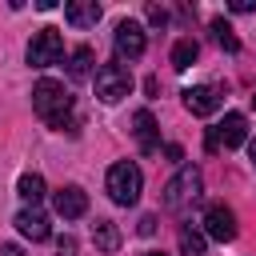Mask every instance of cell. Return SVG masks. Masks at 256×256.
<instances>
[{
	"instance_id": "obj_5",
	"label": "cell",
	"mask_w": 256,
	"mask_h": 256,
	"mask_svg": "<svg viewBox=\"0 0 256 256\" xmlns=\"http://www.w3.org/2000/svg\"><path fill=\"white\" fill-rule=\"evenodd\" d=\"M128 92H132V72H128L120 60L96 68V96H100L104 104H120Z\"/></svg>"
},
{
	"instance_id": "obj_27",
	"label": "cell",
	"mask_w": 256,
	"mask_h": 256,
	"mask_svg": "<svg viewBox=\"0 0 256 256\" xmlns=\"http://www.w3.org/2000/svg\"><path fill=\"white\" fill-rule=\"evenodd\" d=\"M144 256H164V252H144Z\"/></svg>"
},
{
	"instance_id": "obj_21",
	"label": "cell",
	"mask_w": 256,
	"mask_h": 256,
	"mask_svg": "<svg viewBox=\"0 0 256 256\" xmlns=\"http://www.w3.org/2000/svg\"><path fill=\"white\" fill-rule=\"evenodd\" d=\"M148 20L164 28V24H168V12H164V8H156V4H148Z\"/></svg>"
},
{
	"instance_id": "obj_16",
	"label": "cell",
	"mask_w": 256,
	"mask_h": 256,
	"mask_svg": "<svg viewBox=\"0 0 256 256\" xmlns=\"http://www.w3.org/2000/svg\"><path fill=\"white\" fill-rule=\"evenodd\" d=\"M92 60H96L92 48H88V44H76V48L68 52V76H72V80H84V76L92 72Z\"/></svg>"
},
{
	"instance_id": "obj_23",
	"label": "cell",
	"mask_w": 256,
	"mask_h": 256,
	"mask_svg": "<svg viewBox=\"0 0 256 256\" xmlns=\"http://www.w3.org/2000/svg\"><path fill=\"white\" fill-rule=\"evenodd\" d=\"M228 8H232V12H256V0H232Z\"/></svg>"
},
{
	"instance_id": "obj_15",
	"label": "cell",
	"mask_w": 256,
	"mask_h": 256,
	"mask_svg": "<svg viewBox=\"0 0 256 256\" xmlns=\"http://www.w3.org/2000/svg\"><path fill=\"white\" fill-rule=\"evenodd\" d=\"M92 244H96L100 252H116V248H120V228H116L112 220H96V224H92Z\"/></svg>"
},
{
	"instance_id": "obj_11",
	"label": "cell",
	"mask_w": 256,
	"mask_h": 256,
	"mask_svg": "<svg viewBox=\"0 0 256 256\" xmlns=\"http://www.w3.org/2000/svg\"><path fill=\"white\" fill-rule=\"evenodd\" d=\"M12 224H16V232H20V236H28L32 244H36V240H48V236H52V224H48V216H44L40 208H20Z\"/></svg>"
},
{
	"instance_id": "obj_4",
	"label": "cell",
	"mask_w": 256,
	"mask_h": 256,
	"mask_svg": "<svg viewBox=\"0 0 256 256\" xmlns=\"http://www.w3.org/2000/svg\"><path fill=\"white\" fill-rule=\"evenodd\" d=\"M28 64L32 68H52V64H60V56H64V36H60V28H40V32H32V40H28Z\"/></svg>"
},
{
	"instance_id": "obj_2",
	"label": "cell",
	"mask_w": 256,
	"mask_h": 256,
	"mask_svg": "<svg viewBox=\"0 0 256 256\" xmlns=\"http://www.w3.org/2000/svg\"><path fill=\"white\" fill-rule=\"evenodd\" d=\"M104 188H108L112 204L128 208V204H136V200H140V192H144V176H140V168H136L132 160H116V164L108 168Z\"/></svg>"
},
{
	"instance_id": "obj_20",
	"label": "cell",
	"mask_w": 256,
	"mask_h": 256,
	"mask_svg": "<svg viewBox=\"0 0 256 256\" xmlns=\"http://www.w3.org/2000/svg\"><path fill=\"white\" fill-rule=\"evenodd\" d=\"M56 256H76V240H72L68 232H64L60 240H56Z\"/></svg>"
},
{
	"instance_id": "obj_3",
	"label": "cell",
	"mask_w": 256,
	"mask_h": 256,
	"mask_svg": "<svg viewBox=\"0 0 256 256\" xmlns=\"http://www.w3.org/2000/svg\"><path fill=\"white\" fill-rule=\"evenodd\" d=\"M200 192H204V176H200V168H196V164H184V168L164 184V208L184 212L188 204L200 200Z\"/></svg>"
},
{
	"instance_id": "obj_12",
	"label": "cell",
	"mask_w": 256,
	"mask_h": 256,
	"mask_svg": "<svg viewBox=\"0 0 256 256\" xmlns=\"http://www.w3.org/2000/svg\"><path fill=\"white\" fill-rule=\"evenodd\" d=\"M132 136H136L140 152H148V156L160 148V140H156V116H152L148 108H140V112L132 116Z\"/></svg>"
},
{
	"instance_id": "obj_24",
	"label": "cell",
	"mask_w": 256,
	"mask_h": 256,
	"mask_svg": "<svg viewBox=\"0 0 256 256\" xmlns=\"http://www.w3.org/2000/svg\"><path fill=\"white\" fill-rule=\"evenodd\" d=\"M164 156H168V160H180L184 152H180V144H164Z\"/></svg>"
},
{
	"instance_id": "obj_9",
	"label": "cell",
	"mask_w": 256,
	"mask_h": 256,
	"mask_svg": "<svg viewBox=\"0 0 256 256\" xmlns=\"http://www.w3.org/2000/svg\"><path fill=\"white\" fill-rule=\"evenodd\" d=\"M220 104H224V92L212 88V84L184 88V108H188L192 116H212V112H220Z\"/></svg>"
},
{
	"instance_id": "obj_6",
	"label": "cell",
	"mask_w": 256,
	"mask_h": 256,
	"mask_svg": "<svg viewBox=\"0 0 256 256\" xmlns=\"http://www.w3.org/2000/svg\"><path fill=\"white\" fill-rule=\"evenodd\" d=\"M248 140V120H244V112H228L216 128H208V152H220V144L224 148H240Z\"/></svg>"
},
{
	"instance_id": "obj_13",
	"label": "cell",
	"mask_w": 256,
	"mask_h": 256,
	"mask_svg": "<svg viewBox=\"0 0 256 256\" xmlns=\"http://www.w3.org/2000/svg\"><path fill=\"white\" fill-rule=\"evenodd\" d=\"M64 20H68L72 28H96L100 4H96V0H68V4H64Z\"/></svg>"
},
{
	"instance_id": "obj_22",
	"label": "cell",
	"mask_w": 256,
	"mask_h": 256,
	"mask_svg": "<svg viewBox=\"0 0 256 256\" xmlns=\"http://www.w3.org/2000/svg\"><path fill=\"white\" fill-rule=\"evenodd\" d=\"M156 232V216H140V236H152Z\"/></svg>"
},
{
	"instance_id": "obj_17",
	"label": "cell",
	"mask_w": 256,
	"mask_h": 256,
	"mask_svg": "<svg viewBox=\"0 0 256 256\" xmlns=\"http://www.w3.org/2000/svg\"><path fill=\"white\" fill-rule=\"evenodd\" d=\"M196 52H200L196 40H176V44H172V68H176V72L192 68V64H196Z\"/></svg>"
},
{
	"instance_id": "obj_14",
	"label": "cell",
	"mask_w": 256,
	"mask_h": 256,
	"mask_svg": "<svg viewBox=\"0 0 256 256\" xmlns=\"http://www.w3.org/2000/svg\"><path fill=\"white\" fill-rule=\"evenodd\" d=\"M16 196L36 208V204L44 200V176H40V172H24V176L16 180Z\"/></svg>"
},
{
	"instance_id": "obj_7",
	"label": "cell",
	"mask_w": 256,
	"mask_h": 256,
	"mask_svg": "<svg viewBox=\"0 0 256 256\" xmlns=\"http://www.w3.org/2000/svg\"><path fill=\"white\" fill-rule=\"evenodd\" d=\"M112 40H116V56H120V60H140V56H144V48H148L144 28H140L136 20H120Z\"/></svg>"
},
{
	"instance_id": "obj_19",
	"label": "cell",
	"mask_w": 256,
	"mask_h": 256,
	"mask_svg": "<svg viewBox=\"0 0 256 256\" xmlns=\"http://www.w3.org/2000/svg\"><path fill=\"white\" fill-rule=\"evenodd\" d=\"M180 252L184 256H204L208 248H204V236L196 232V228H180Z\"/></svg>"
},
{
	"instance_id": "obj_26",
	"label": "cell",
	"mask_w": 256,
	"mask_h": 256,
	"mask_svg": "<svg viewBox=\"0 0 256 256\" xmlns=\"http://www.w3.org/2000/svg\"><path fill=\"white\" fill-rule=\"evenodd\" d=\"M248 160H252V168H256V136L248 140Z\"/></svg>"
},
{
	"instance_id": "obj_28",
	"label": "cell",
	"mask_w": 256,
	"mask_h": 256,
	"mask_svg": "<svg viewBox=\"0 0 256 256\" xmlns=\"http://www.w3.org/2000/svg\"><path fill=\"white\" fill-rule=\"evenodd\" d=\"M252 104H256V96H252Z\"/></svg>"
},
{
	"instance_id": "obj_18",
	"label": "cell",
	"mask_w": 256,
	"mask_h": 256,
	"mask_svg": "<svg viewBox=\"0 0 256 256\" xmlns=\"http://www.w3.org/2000/svg\"><path fill=\"white\" fill-rule=\"evenodd\" d=\"M208 28H212V40H216V44H220L224 52H240V40H236L232 24H224V20H212Z\"/></svg>"
},
{
	"instance_id": "obj_25",
	"label": "cell",
	"mask_w": 256,
	"mask_h": 256,
	"mask_svg": "<svg viewBox=\"0 0 256 256\" xmlns=\"http://www.w3.org/2000/svg\"><path fill=\"white\" fill-rule=\"evenodd\" d=\"M0 256H24V248H20V244H4V248H0Z\"/></svg>"
},
{
	"instance_id": "obj_8",
	"label": "cell",
	"mask_w": 256,
	"mask_h": 256,
	"mask_svg": "<svg viewBox=\"0 0 256 256\" xmlns=\"http://www.w3.org/2000/svg\"><path fill=\"white\" fill-rule=\"evenodd\" d=\"M204 232L212 240H220V244L236 240V216H232V208L228 204H208L204 208Z\"/></svg>"
},
{
	"instance_id": "obj_10",
	"label": "cell",
	"mask_w": 256,
	"mask_h": 256,
	"mask_svg": "<svg viewBox=\"0 0 256 256\" xmlns=\"http://www.w3.org/2000/svg\"><path fill=\"white\" fill-rule=\"evenodd\" d=\"M52 204H56V216H64V220H80V216L88 212V196H84V188H76V184H64V188L52 196Z\"/></svg>"
},
{
	"instance_id": "obj_1",
	"label": "cell",
	"mask_w": 256,
	"mask_h": 256,
	"mask_svg": "<svg viewBox=\"0 0 256 256\" xmlns=\"http://www.w3.org/2000/svg\"><path fill=\"white\" fill-rule=\"evenodd\" d=\"M32 108H36V116L48 124V128H56V132H76V120H72V92L60 84V80H52V76H44V80H36V88H32Z\"/></svg>"
}]
</instances>
